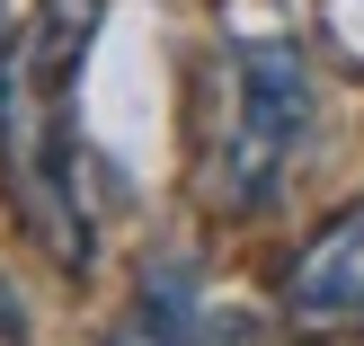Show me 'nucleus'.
Wrapping results in <instances>:
<instances>
[{
  "label": "nucleus",
  "instance_id": "nucleus-1",
  "mask_svg": "<svg viewBox=\"0 0 364 346\" xmlns=\"http://www.w3.org/2000/svg\"><path fill=\"white\" fill-rule=\"evenodd\" d=\"M311 116H320V89H311L302 45L294 36H240L223 63V124H213V160H205L213 205L231 213L276 205L284 169L311 142Z\"/></svg>",
  "mask_w": 364,
  "mask_h": 346
},
{
  "label": "nucleus",
  "instance_id": "nucleus-2",
  "mask_svg": "<svg viewBox=\"0 0 364 346\" xmlns=\"http://www.w3.org/2000/svg\"><path fill=\"white\" fill-rule=\"evenodd\" d=\"M63 71H45L36 45H0V178L9 205L27 213V231L53 249L63 266H89V231H80V195H71V124H63Z\"/></svg>",
  "mask_w": 364,
  "mask_h": 346
},
{
  "label": "nucleus",
  "instance_id": "nucleus-3",
  "mask_svg": "<svg viewBox=\"0 0 364 346\" xmlns=\"http://www.w3.org/2000/svg\"><path fill=\"white\" fill-rule=\"evenodd\" d=\"M284 311L302 329H355L364 320V205L320 222L284 266Z\"/></svg>",
  "mask_w": 364,
  "mask_h": 346
},
{
  "label": "nucleus",
  "instance_id": "nucleus-4",
  "mask_svg": "<svg viewBox=\"0 0 364 346\" xmlns=\"http://www.w3.org/2000/svg\"><path fill=\"white\" fill-rule=\"evenodd\" d=\"M205 337V293H196V266L187 258H160L151 276H142V293L124 302L116 337L107 346H196Z\"/></svg>",
  "mask_w": 364,
  "mask_h": 346
}]
</instances>
